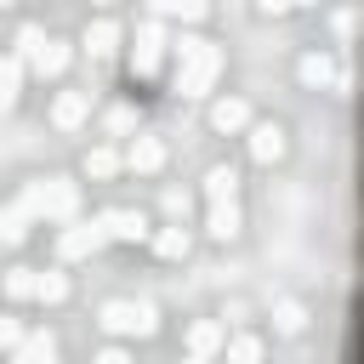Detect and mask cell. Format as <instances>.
<instances>
[{"mask_svg": "<svg viewBox=\"0 0 364 364\" xmlns=\"http://www.w3.org/2000/svg\"><path fill=\"white\" fill-rule=\"evenodd\" d=\"M171 51H176V97H188V102L210 97V80L222 74V51L199 34H176Z\"/></svg>", "mask_w": 364, "mask_h": 364, "instance_id": "1", "label": "cell"}, {"mask_svg": "<svg viewBox=\"0 0 364 364\" xmlns=\"http://www.w3.org/2000/svg\"><path fill=\"white\" fill-rule=\"evenodd\" d=\"M102 330H114V336H154L159 330V313H154V301H102Z\"/></svg>", "mask_w": 364, "mask_h": 364, "instance_id": "2", "label": "cell"}, {"mask_svg": "<svg viewBox=\"0 0 364 364\" xmlns=\"http://www.w3.org/2000/svg\"><path fill=\"white\" fill-rule=\"evenodd\" d=\"M108 239H102V222H80V228H63L57 233V256L63 262H80V256H97Z\"/></svg>", "mask_w": 364, "mask_h": 364, "instance_id": "3", "label": "cell"}, {"mask_svg": "<svg viewBox=\"0 0 364 364\" xmlns=\"http://www.w3.org/2000/svg\"><path fill=\"white\" fill-rule=\"evenodd\" d=\"M102 239H119V245H142L148 239V216L142 210H102Z\"/></svg>", "mask_w": 364, "mask_h": 364, "instance_id": "4", "label": "cell"}, {"mask_svg": "<svg viewBox=\"0 0 364 364\" xmlns=\"http://www.w3.org/2000/svg\"><path fill=\"white\" fill-rule=\"evenodd\" d=\"M40 182H46V216L68 222L80 210V182H68V176H40Z\"/></svg>", "mask_w": 364, "mask_h": 364, "instance_id": "5", "label": "cell"}, {"mask_svg": "<svg viewBox=\"0 0 364 364\" xmlns=\"http://www.w3.org/2000/svg\"><path fill=\"white\" fill-rule=\"evenodd\" d=\"M125 165H131V171H142V176H154V171L165 165V142H159V136H131Z\"/></svg>", "mask_w": 364, "mask_h": 364, "instance_id": "6", "label": "cell"}, {"mask_svg": "<svg viewBox=\"0 0 364 364\" xmlns=\"http://www.w3.org/2000/svg\"><path fill=\"white\" fill-rule=\"evenodd\" d=\"M68 57H74V51H68V46H63V40H40V51H34V57H28V68H34V74H40V80H57V74H63V68H68Z\"/></svg>", "mask_w": 364, "mask_h": 364, "instance_id": "7", "label": "cell"}, {"mask_svg": "<svg viewBox=\"0 0 364 364\" xmlns=\"http://www.w3.org/2000/svg\"><path fill=\"white\" fill-rule=\"evenodd\" d=\"M250 159H256V165L284 159V131H279V125H256V131H250Z\"/></svg>", "mask_w": 364, "mask_h": 364, "instance_id": "8", "label": "cell"}, {"mask_svg": "<svg viewBox=\"0 0 364 364\" xmlns=\"http://www.w3.org/2000/svg\"><path fill=\"white\" fill-rule=\"evenodd\" d=\"M85 114H91V97H85V91H63V97L51 102V119H57L63 131H74Z\"/></svg>", "mask_w": 364, "mask_h": 364, "instance_id": "9", "label": "cell"}, {"mask_svg": "<svg viewBox=\"0 0 364 364\" xmlns=\"http://www.w3.org/2000/svg\"><path fill=\"white\" fill-rule=\"evenodd\" d=\"M23 97V57H0V114H11Z\"/></svg>", "mask_w": 364, "mask_h": 364, "instance_id": "10", "label": "cell"}, {"mask_svg": "<svg viewBox=\"0 0 364 364\" xmlns=\"http://www.w3.org/2000/svg\"><path fill=\"white\" fill-rule=\"evenodd\" d=\"M114 46H119V23H114V17H97V23L85 28V51H91V57H114Z\"/></svg>", "mask_w": 364, "mask_h": 364, "instance_id": "11", "label": "cell"}, {"mask_svg": "<svg viewBox=\"0 0 364 364\" xmlns=\"http://www.w3.org/2000/svg\"><path fill=\"white\" fill-rule=\"evenodd\" d=\"M210 125H216V131H245V125H250V108H245L239 97H222V102L210 108Z\"/></svg>", "mask_w": 364, "mask_h": 364, "instance_id": "12", "label": "cell"}, {"mask_svg": "<svg viewBox=\"0 0 364 364\" xmlns=\"http://www.w3.org/2000/svg\"><path fill=\"white\" fill-rule=\"evenodd\" d=\"M296 74H301V85H330V80H336V63H330L324 51H307V57L296 63Z\"/></svg>", "mask_w": 364, "mask_h": 364, "instance_id": "13", "label": "cell"}, {"mask_svg": "<svg viewBox=\"0 0 364 364\" xmlns=\"http://www.w3.org/2000/svg\"><path fill=\"white\" fill-rule=\"evenodd\" d=\"M239 193V176H233V165H210L205 171V199L216 205V199H233Z\"/></svg>", "mask_w": 364, "mask_h": 364, "instance_id": "14", "label": "cell"}, {"mask_svg": "<svg viewBox=\"0 0 364 364\" xmlns=\"http://www.w3.org/2000/svg\"><path fill=\"white\" fill-rule=\"evenodd\" d=\"M239 233V199H216L210 205V239H233Z\"/></svg>", "mask_w": 364, "mask_h": 364, "instance_id": "15", "label": "cell"}, {"mask_svg": "<svg viewBox=\"0 0 364 364\" xmlns=\"http://www.w3.org/2000/svg\"><path fill=\"white\" fill-rule=\"evenodd\" d=\"M216 347H222V330H216L210 318H199V324L188 330V353H193V358H210Z\"/></svg>", "mask_w": 364, "mask_h": 364, "instance_id": "16", "label": "cell"}, {"mask_svg": "<svg viewBox=\"0 0 364 364\" xmlns=\"http://www.w3.org/2000/svg\"><path fill=\"white\" fill-rule=\"evenodd\" d=\"M159 51H165V46L136 40V51H131V74H136V80H154V74H159Z\"/></svg>", "mask_w": 364, "mask_h": 364, "instance_id": "17", "label": "cell"}, {"mask_svg": "<svg viewBox=\"0 0 364 364\" xmlns=\"http://www.w3.org/2000/svg\"><path fill=\"white\" fill-rule=\"evenodd\" d=\"M11 210H23L28 222H40V216H46V182H23V199H17Z\"/></svg>", "mask_w": 364, "mask_h": 364, "instance_id": "18", "label": "cell"}, {"mask_svg": "<svg viewBox=\"0 0 364 364\" xmlns=\"http://www.w3.org/2000/svg\"><path fill=\"white\" fill-rule=\"evenodd\" d=\"M154 250H159V256H171V262H176V256H188V228H159V233H154Z\"/></svg>", "mask_w": 364, "mask_h": 364, "instance_id": "19", "label": "cell"}, {"mask_svg": "<svg viewBox=\"0 0 364 364\" xmlns=\"http://www.w3.org/2000/svg\"><path fill=\"white\" fill-rule=\"evenodd\" d=\"M17 358H28V364H40V358H46V364H51V358H57V341H51V336L40 330V336H28V341H17Z\"/></svg>", "mask_w": 364, "mask_h": 364, "instance_id": "20", "label": "cell"}, {"mask_svg": "<svg viewBox=\"0 0 364 364\" xmlns=\"http://www.w3.org/2000/svg\"><path fill=\"white\" fill-rule=\"evenodd\" d=\"M34 296L40 301H63L68 296V273H34Z\"/></svg>", "mask_w": 364, "mask_h": 364, "instance_id": "21", "label": "cell"}, {"mask_svg": "<svg viewBox=\"0 0 364 364\" xmlns=\"http://www.w3.org/2000/svg\"><path fill=\"white\" fill-rule=\"evenodd\" d=\"M85 171H91V176H114V171H119V154H114V148H91V154H85Z\"/></svg>", "mask_w": 364, "mask_h": 364, "instance_id": "22", "label": "cell"}, {"mask_svg": "<svg viewBox=\"0 0 364 364\" xmlns=\"http://www.w3.org/2000/svg\"><path fill=\"white\" fill-rule=\"evenodd\" d=\"M6 296L28 301V296H34V267H11V273H6Z\"/></svg>", "mask_w": 364, "mask_h": 364, "instance_id": "23", "label": "cell"}, {"mask_svg": "<svg viewBox=\"0 0 364 364\" xmlns=\"http://www.w3.org/2000/svg\"><path fill=\"white\" fill-rule=\"evenodd\" d=\"M228 358L250 364V358H262V341H256V336H233V341H228Z\"/></svg>", "mask_w": 364, "mask_h": 364, "instance_id": "24", "label": "cell"}, {"mask_svg": "<svg viewBox=\"0 0 364 364\" xmlns=\"http://www.w3.org/2000/svg\"><path fill=\"white\" fill-rule=\"evenodd\" d=\"M40 40H46V34H40L34 23H28V28H17V57H23V68H28V57L40 51Z\"/></svg>", "mask_w": 364, "mask_h": 364, "instance_id": "25", "label": "cell"}, {"mask_svg": "<svg viewBox=\"0 0 364 364\" xmlns=\"http://www.w3.org/2000/svg\"><path fill=\"white\" fill-rule=\"evenodd\" d=\"M108 131H114V136H131V131H136V114H131V108H108Z\"/></svg>", "mask_w": 364, "mask_h": 364, "instance_id": "26", "label": "cell"}, {"mask_svg": "<svg viewBox=\"0 0 364 364\" xmlns=\"http://www.w3.org/2000/svg\"><path fill=\"white\" fill-rule=\"evenodd\" d=\"M301 324H307V313H301L296 301H284V307H279V330H284V336H296Z\"/></svg>", "mask_w": 364, "mask_h": 364, "instance_id": "27", "label": "cell"}, {"mask_svg": "<svg viewBox=\"0 0 364 364\" xmlns=\"http://www.w3.org/2000/svg\"><path fill=\"white\" fill-rule=\"evenodd\" d=\"M205 11H210V0H176V17H182V23H199Z\"/></svg>", "mask_w": 364, "mask_h": 364, "instance_id": "28", "label": "cell"}, {"mask_svg": "<svg viewBox=\"0 0 364 364\" xmlns=\"http://www.w3.org/2000/svg\"><path fill=\"white\" fill-rule=\"evenodd\" d=\"M23 341V330H17V318H0V347H17Z\"/></svg>", "mask_w": 364, "mask_h": 364, "instance_id": "29", "label": "cell"}, {"mask_svg": "<svg viewBox=\"0 0 364 364\" xmlns=\"http://www.w3.org/2000/svg\"><path fill=\"white\" fill-rule=\"evenodd\" d=\"M148 11L154 17H176V0H148Z\"/></svg>", "mask_w": 364, "mask_h": 364, "instance_id": "30", "label": "cell"}, {"mask_svg": "<svg viewBox=\"0 0 364 364\" xmlns=\"http://www.w3.org/2000/svg\"><path fill=\"white\" fill-rule=\"evenodd\" d=\"M256 6H262L267 17H279V11H290V0H256Z\"/></svg>", "mask_w": 364, "mask_h": 364, "instance_id": "31", "label": "cell"}, {"mask_svg": "<svg viewBox=\"0 0 364 364\" xmlns=\"http://www.w3.org/2000/svg\"><path fill=\"white\" fill-rule=\"evenodd\" d=\"M290 6H318V0H290Z\"/></svg>", "mask_w": 364, "mask_h": 364, "instance_id": "32", "label": "cell"}, {"mask_svg": "<svg viewBox=\"0 0 364 364\" xmlns=\"http://www.w3.org/2000/svg\"><path fill=\"white\" fill-rule=\"evenodd\" d=\"M0 222H6V210H0Z\"/></svg>", "mask_w": 364, "mask_h": 364, "instance_id": "33", "label": "cell"}, {"mask_svg": "<svg viewBox=\"0 0 364 364\" xmlns=\"http://www.w3.org/2000/svg\"><path fill=\"white\" fill-rule=\"evenodd\" d=\"M97 6H108V0H97Z\"/></svg>", "mask_w": 364, "mask_h": 364, "instance_id": "34", "label": "cell"}, {"mask_svg": "<svg viewBox=\"0 0 364 364\" xmlns=\"http://www.w3.org/2000/svg\"><path fill=\"white\" fill-rule=\"evenodd\" d=\"M0 6H11V0H0Z\"/></svg>", "mask_w": 364, "mask_h": 364, "instance_id": "35", "label": "cell"}]
</instances>
